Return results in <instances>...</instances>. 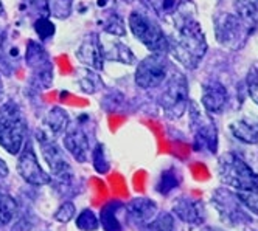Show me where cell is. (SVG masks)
Returning a JSON list of instances; mask_svg holds the SVG:
<instances>
[{
  "instance_id": "cell-7",
  "label": "cell",
  "mask_w": 258,
  "mask_h": 231,
  "mask_svg": "<svg viewBox=\"0 0 258 231\" xmlns=\"http://www.w3.org/2000/svg\"><path fill=\"white\" fill-rule=\"evenodd\" d=\"M38 141L41 145L42 157H44V160L47 162V165H48V168L51 171L53 179L56 182H59L61 185H67L73 179V172H72V168H70V165L67 162L64 152L42 131L38 132Z\"/></svg>"
},
{
  "instance_id": "cell-21",
  "label": "cell",
  "mask_w": 258,
  "mask_h": 231,
  "mask_svg": "<svg viewBox=\"0 0 258 231\" xmlns=\"http://www.w3.org/2000/svg\"><path fill=\"white\" fill-rule=\"evenodd\" d=\"M123 205L120 202H110L107 203L100 214V222L104 231H123V226L118 220V209Z\"/></svg>"
},
{
  "instance_id": "cell-34",
  "label": "cell",
  "mask_w": 258,
  "mask_h": 231,
  "mask_svg": "<svg viewBox=\"0 0 258 231\" xmlns=\"http://www.w3.org/2000/svg\"><path fill=\"white\" fill-rule=\"evenodd\" d=\"M8 172H10V169H8V166H7V163H5V160H4V158H0V179H4V177H7Z\"/></svg>"
},
{
  "instance_id": "cell-6",
  "label": "cell",
  "mask_w": 258,
  "mask_h": 231,
  "mask_svg": "<svg viewBox=\"0 0 258 231\" xmlns=\"http://www.w3.org/2000/svg\"><path fill=\"white\" fill-rule=\"evenodd\" d=\"M188 113L191 121V131L195 137V146L198 151L207 149L209 152H216L218 149V131L212 118L204 113L195 101L188 104Z\"/></svg>"
},
{
  "instance_id": "cell-20",
  "label": "cell",
  "mask_w": 258,
  "mask_h": 231,
  "mask_svg": "<svg viewBox=\"0 0 258 231\" xmlns=\"http://www.w3.org/2000/svg\"><path fill=\"white\" fill-rule=\"evenodd\" d=\"M238 19L252 31L258 25V0H235Z\"/></svg>"
},
{
  "instance_id": "cell-24",
  "label": "cell",
  "mask_w": 258,
  "mask_h": 231,
  "mask_svg": "<svg viewBox=\"0 0 258 231\" xmlns=\"http://www.w3.org/2000/svg\"><path fill=\"white\" fill-rule=\"evenodd\" d=\"M98 226H100L98 217L95 216V212L92 209H84L78 214L77 228H80L81 231H95L98 229Z\"/></svg>"
},
{
  "instance_id": "cell-32",
  "label": "cell",
  "mask_w": 258,
  "mask_h": 231,
  "mask_svg": "<svg viewBox=\"0 0 258 231\" xmlns=\"http://www.w3.org/2000/svg\"><path fill=\"white\" fill-rule=\"evenodd\" d=\"M75 214H77L75 205H73L72 202H64L56 209V212H54V219H56L58 222H61V223H67V222H70L73 217H75Z\"/></svg>"
},
{
  "instance_id": "cell-5",
  "label": "cell",
  "mask_w": 258,
  "mask_h": 231,
  "mask_svg": "<svg viewBox=\"0 0 258 231\" xmlns=\"http://www.w3.org/2000/svg\"><path fill=\"white\" fill-rule=\"evenodd\" d=\"M188 82L180 72H173L165 84L160 105L170 118H180L188 109Z\"/></svg>"
},
{
  "instance_id": "cell-2",
  "label": "cell",
  "mask_w": 258,
  "mask_h": 231,
  "mask_svg": "<svg viewBox=\"0 0 258 231\" xmlns=\"http://www.w3.org/2000/svg\"><path fill=\"white\" fill-rule=\"evenodd\" d=\"M219 175L223 182L236 191L249 209L258 214V174L235 154H226L219 160Z\"/></svg>"
},
{
  "instance_id": "cell-4",
  "label": "cell",
  "mask_w": 258,
  "mask_h": 231,
  "mask_svg": "<svg viewBox=\"0 0 258 231\" xmlns=\"http://www.w3.org/2000/svg\"><path fill=\"white\" fill-rule=\"evenodd\" d=\"M127 24L136 39H139L148 48L151 55H167L168 39L165 36L162 27L153 17L140 11H133L127 17Z\"/></svg>"
},
{
  "instance_id": "cell-36",
  "label": "cell",
  "mask_w": 258,
  "mask_h": 231,
  "mask_svg": "<svg viewBox=\"0 0 258 231\" xmlns=\"http://www.w3.org/2000/svg\"><path fill=\"white\" fill-rule=\"evenodd\" d=\"M204 231H219V229H215V228H206Z\"/></svg>"
},
{
  "instance_id": "cell-26",
  "label": "cell",
  "mask_w": 258,
  "mask_h": 231,
  "mask_svg": "<svg viewBox=\"0 0 258 231\" xmlns=\"http://www.w3.org/2000/svg\"><path fill=\"white\" fill-rule=\"evenodd\" d=\"M104 33L109 34V36L123 38L126 34V28H124V22L121 17H118L115 14L110 16L104 24Z\"/></svg>"
},
{
  "instance_id": "cell-1",
  "label": "cell",
  "mask_w": 258,
  "mask_h": 231,
  "mask_svg": "<svg viewBox=\"0 0 258 231\" xmlns=\"http://www.w3.org/2000/svg\"><path fill=\"white\" fill-rule=\"evenodd\" d=\"M168 51L179 64L195 70L207 51V41L201 25L188 17L177 21L174 36L168 39Z\"/></svg>"
},
{
  "instance_id": "cell-11",
  "label": "cell",
  "mask_w": 258,
  "mask_h": 231,
  "mask_svg": "<svg viewBox=\"0 0 258 231\" xmlns=\"http://www.w3.org/2000/svg\"><path fill=\"white\" fill-rule=\"evenodd\" d=\"M249 30L244 27V24L238 19V16L233 14H223L216 21V36L221 44L227 47H233L235 42L244 38Z\"/></svg>"
},
{
  "instance_id": "cell-35",
  "label": "cell",
  "mask_w": 258,
  "mask_h": 231,
  "mask_svg": "<svg viewBox=\"0 0 258 231\" xmlns=\"http://www.w3.org/2000/svg\"><path fill=\"white\" fill-rule=\"evenodd\" d=\"M5 13V10H4V5H2V2H0V17H2V14Z\"/></svg>"
},
{
  "instance_id": "cell-10",
  "label": "cell",
  "mask_w": 258,
  "mask_h": 231,
  "mask_svg": "<svg viewBox=\"0 0 258 231\" xmlns=\"http://www.w3.org/2000/svg\"><path fill=\"white\" fill-rule=\"evenodd\" d=\"M77 59L87 67L89 70L94 72H101L104 67V58L101 51V44H100V34L92 33L81 42L75 53Z\"/></svg>"
},
{
  "instance_id": "cell-14",
  "label": "cell",
  "mask_w": 258,
  "mask_h": 231,
  "mask_svg": "<svg viewBox=\"0 0 258 231\" xmlns=\"http://www.w3.org/2000/svg\"><path fill=\"white\" fill-rule=\"evenodd\" d=\"M227 88L218 82V81H209L202 87V98L201 102L204 109L209 113H221L227 105Z\"/></svg>"
},
{
  "instance_id": "cell-25",
  "label": "cell",
  "mask_w": 258,
  "mask_h": 231,
  "mask_svg": "<svg viewBox=\"0 0 258 231\" xmlns=\"http://www.w3.org/2000/svg\"><path fill=\"white\" fill-rule=\"evenodd\" d=\"M150 4H151L153 10L162 17L176 14V11L179 8V0H150Z\"/></svg>"
},
{
  "instance_id": "cell-15",
  "label": "cell",
  "mask_w": 258,
  "mask_h": 231,
  "mask_svg": "<svg viewBox=\"0 0 258 231\" xmlns=\"http://www.w3.org/2000/svg\"><path fill=\"white\" fill-rule=\"evenodd\" d=\"M100 44H101V51H103L104 59L114 61L118 64H124V65H133L136 62V56L131 51V48L124 45L118 38L109 36V38L101 39V36H100Z\"/></svg>"
},
{
  "instance_id": "cell-17",
  "label": "cell",
  "mask_w": 258,
  "mask_h": 231,
  "mask_svg": "<svg viewBox=\"0 0 258 231\" xmlns=\"http://www.w3.org/2000/svg\"><path fill=\"white\" fill-rule=\"evenodd\" d=\"M230 132L233 137L246 145L258 143V117L247 113L239 117L230 124Z\"/></svg>"
},
{
  "instance_id": "cell-13",
  "label": "cell",
  "mask_w": 258,
  "mask_h": 231,
  "mask_svg": "<svg viewBox=\"0 0 258 231\" xmlns=\"http://www.w3.org/2000/svg\"><path fill=\"white\" fill-rule=\"evenodd\" d=\"M27 64L31 67V70L34 72V75L39 78V82L47 87L51 79H53V72L50 67V61L47 58L45 50L36 42H30L28 44V50H27Z\"/></svg>"
},
{
  "instance_id": "cell-30",
  "label": "cell",
  "mask_w": 258,
  "mask_h": 231,
  "mask_svg": "<svg viewBox=\"0 0 258 231\" xmlns=\"http://www.w3.org/2000/svg\"><path fill=\"white\" fill-rule=\"evenodd\" d=\"M80 85H81V88L84 92H87V93H95L98 88L103 85V82H101V79L98 78V75L97 73H92V72H86V75L80 79Z\"/></svg>"
},
{
  "instance_id": "cell-33",
  "label": "cell",
  "mask_w": 258,
  "mask_h": 231,
  "mask_svg": "<svg viewBox=\"0 0 258 231\" xmlns=\"http://www.w3.org/2000/svg\"><path fill=\"white\" fill-rule=\"evenodd\" d=\"M247 88H249V95L252 98V101L258 105V75H249V84H247Z\"/></svg>"
},
{
  "instance_id": "cell-9",
  "label": "cell",
  "mask_w": 258,
  "mask_h": 231,
  "mask_svg": "<svg viewBox=\"0 0 258 231\" xmlns=\"http://www.w3.org/2000/svg\"><path fill=\"white\" fill-rule=\"evenodd\" d=\"M17 172L22 177V179L34 186H44L51 182V177L42 169L39 165L38 155H36L33 146L25 143L24 149L19 152V158H17Z\"/></svg>"
},
{
  "instance_id": "cell-3",
  "label": "cell",
  "mask_w": 258,
  "mask_h": 231,
  "mask_svg": "<svg viewBox=\"0 0 258 231\" xmlns=\"http://www.w3.org/2000/svg\"><path fill=\"white\" fill-rule=\"evenodd\" d=\"M27 121L19 105L13 101L0 107V146L8 154L17 155L27 143Z\"/></svg>"
},
{
  "instance_id": "cell-23",
  "label": "cell",
  "mask_w": 258,
  "mask_h": 231,
  "mask_svg": "<svg viewBox=\"0 0 258 231\" xmlns=\"http://www.w3.org/2000/svg\"><path fill=\"white\" fill-rule=\"evenodd\" d=\"M50 16L56 19H67L73 8V0H47Z\"/></svg>"
},
{
  "instance_id": "cell-31",
  "label": "cell",
  "mask_w": 258,
  "mask_h": 231,
  "mask_svg": "<svg viewBox=\"0 0 258 231\" xmlns=\"http://www.w3.org/2000/svg\"><path fill=\"white\" fill-rule=\"evenodd\" d=\"M150 231H174V220L171 214H160L150 223Z\"/></svg>"
},
{
  "instance_id": "cell-28",
  "label": "cell",
  "mask_w": 258,
  "mask_h": 231,
  "mask_svg": "<svg viewBox=\"0 0 258 231\" xmlns=\"http://www.w3.org/2000/svg\"><path fill=\"white\" fill-rule=\"evenodd\" d=\"M34 31L39 36V39L45 41V39H50L54 34V25L48 17H39V19L34 22Z\"/></svg>"
},
{
  "instance_id": "cell-16",
  "label": "cell",
  "mask_w": 258,
  "mask_h": 231,
  "mask_svg": "<svg viewBox=\"0 0 258 231\" xmlns=\"http://www.w3.org/2000/svg\"><path fill=\"white\" fill-rule=\"evenodd\" d=\"M124 211H126L127 219L131 222H134L136 225H140V226H146V225H150L151 220L156 217L157 205L150 199L137 197V199H133L124 206Z\"/></svg>"
},
{
  "instance_id": "cell-8",
  "label": "cell",
  "mask_w": 258,
  "mask_h": 231,
  "mask_svg": "<svg viewBox=\"0 0 258 231\" xmlns=\"http://www.w3.org/2000/svg\"><path fill=\"white\" fill-rule=\"evenodd\" d=\"M168 76V62L165 55H150L139 62L136 70V84L137 87L148 90L156 88Z\"/></svg>"
},
{
  "instance_id": "cell-12",
  "label": "cell",
  "mask_w": 258,
  "mask_h": 231,
  "mask_svg": "<svg viewBox=\"0 0 258 231\" xmlns=\"http://www.w3.org/2000/svg\"><path fill=\"white\" fill-rule=\"evenodd\" d=\"M64 148L78 163L87 162L90 154L89 137L81 126H70L69 124L67 131L64 132Z\"/></svg>"
},
{
  "instance_id": "cell-18",
  "label": "cell",
  "mask_w": 258,
  "mask_h": 231,
  "mask_svg": "<svg viewBox=\"0 0 258 231\" xmlns=\"http://www.w3.org/2000/svg\"><path fill=\"white\" fill-rule=\"evenodd\" d=\"M70 124L69 113L62 107H51L50 112L44 118V128L47 131V135L53 140V137L62 135Z\"/></svg>"
},
{
  "instance_id": "cell-22",
  "label": "cell",
  "mask_w": 258,
  "mask_h": 231,
  "mask_svg": "<svg viewBox=\"0 0 258 231\" xmlns=\"http://www.w3.org/2000/svg\"><path fill=\"white\" fill-rule=\"evenodd\" d=\"M17 212V203L7 192H0V225H8Z\"/></svg>"
},
{
  "instance_id": "cell-29",
  "label": "cell",
  "mask_w": 258,
  "mask_h": 231,
  "mask_svg": "<svg viewBox=\"0 0 258 231\" xmlns=\"http://www.w3.org/2000/svg\"><path fill=\"white\" fill-rule=\"evenodd\" d=\"M177 177L173 171H165L160 175V180L157 183V191L160 194H168L170 191H173L177 186Z\"/></svg>"
},
{
  "instance_id": "cell-19",
  "label": "cell",
  "mask_w": 258,
  "mask_h": 231,
  "mask_svg": "<svg viewBox=\"0 0 258 231\" xmlns=\"http://www.w3.org/2000/svg\"><path fill=\"white\" fill-rule=\"evenodd\" d=\"M173 211H174V214L185 223H199L204 219L199 202L191 200V199H185V197L177 199V202L173 206Z\"/></svg>"
},
{
  "instance_id": "cell-27",
  "label": "cell",
  "mask_w": 258,
  "mask_h": 231,
  "mask_svg": "<svg viewBox=\"0 0 258 231\" xmlns=\"http://www.w3.org/2000/svg\"><path fill=\"white\" fill-rule=\"evenodd\" d=\"M92 162H94V166H95L97 172L106 174L109 171V160L106 158V152H104L103 145L98 143L97 148L92 151Z\"/></svg>"
}]
</instances>
